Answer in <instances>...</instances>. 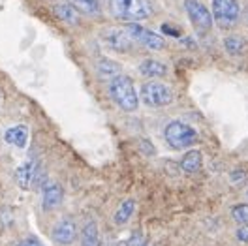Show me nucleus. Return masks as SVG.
<instances>
[{"instance_id":"f257e3e1","label":"nucleus","mask_w":248,"mask_h":246,"mask_svg":"<svg viewBox=\"0 0 248 246\" xmlns=\"http://www.w3.org/2000/svg\"><path fill=\"white\" fill-rule=\"evenodd\" d=\"M109 12L121 21L136 23L153 15V4L151 0H109Z\"/></svg>"},{"instance_id":"f03ea898","label":"nucleus","mask_w":248,"mask_h":246,"mask_svg":"<svg viewBox=\"0 0 248 246\" xmlns=\"http://www.w3.org/2000/svg\"><path fill=\"white\" fill-rule=\"evenodd\" d=\"M109 96L119 108L132 113L140 106V96L134 89V83L128 76H117L109 81Z\"/></svg>"},{"instance_id":"7ed1b4c3","label":"nucleus","mask_w":248,"mask_h":246,"mask_svg":"<svg viewBox=\"0 0 248 246\" xmlns=\"http://www.w3.org/2000/svg\"><path fill=\"white\" fill-rule=\"evenodd\" d=\"M164 138H166V141H168V145H170L171 149L181 151V149L192 147L198 141V132L190 124H185L181 123V121H173V123L166 126Z\"/></svg>"},{"instance_id":"20e7f679","label":"nucleus","mask_w":248,"mask_h":246,"mask_svg":"<svg viewBox=\"0 0 248 246\" xmlns=\"http://www.w3.org/2000/svg\"><path fill=\"white\" fill-rule=\"evenodd\" d=\"M140 100L149 108H166L173 102V92L162 81H147L141 85Z\"/></svg>"},{"instance_id":"39448f33","label":"nucleus","mask_w":248,"mask_h":246,"mask_svg":"<svg viewBox=\"0 0 248 246\" xmlns=\"http://www.w3.org/2000/svg\"><path fill=\"white\" fill-rule=\"evenodd\" d=\"M213 19L220 29H233L239 23L241 6L237 0H213Z\"/></svg>"},{"instance_id":"423d86ee","label":"nucleus","mask_w":248,"mask_h":246,"mask_svg":"<svg viewBox=\"0 0 248 246\" xmlns=\"http://www.w3.org/2000/svg\"><path fill=\"white\" fill-rule=\"evenodd\" d=\"M185 10H186V15L190 19V23L194 25V29L198 32H209L213 29V14L211 10H207V6L202 4L200 0H185Z\"/></svg>"},{"instance_id":"0eeeda50","label":"nucleus","mask_w":248,"mask_h":246,"mask_svg":"<svg viewBox=\"0 0 248 246\" xmlns=\"http://www.w3.org/2000/svg\"><path fill=\"white\" fill-rule=\"evenodd\" d=\"M124 31L128 32L136 42H140V44H143V46H147L149 49H156V51H160V49H164V47H166V40H164L160 34L149 31V29H145V27H141V25L128 23V25L124 27Z\"/></svg>"},{"instance_id":"6e6552de","label":"nucleus","mask_w":248,"mask_h":246,"mask_svg":"<svg viewBox=\"0 0 248 246\" xmlns=\"http://www.w3.org/2000/svg\"><path fill=\"white\" fill-rule=\"evenodd\" d=\"M102 40L111 51H117V53H128L132 49V42H134V38L121 29H108L102 34Z\"/></svg>"},{"instance_id":"1a4fd4ad","label":"nucleus","mask_w":248,"mask_h":246,"mask_svg":"<svg viewBox=\"0 0 248 246\" xmlns=\"http://www.w3.org/2000/svg\"><path fill=\"white\" fill-rule=\"evenodd\" d=\"M76 237H78V226L72 218H62L61 222L53 228V241L57 245H72L76 241Z\"/></svg>"},{"instance_id":"9d476101","label":"nucleus","mask_w":248,"mask_h":246,"mask_svg":"<svg viewBox=\"0 0 248 246\" xmlns=\"http://www.w3.org/2000/svg\"><path fill=\"white\" fill-rule=\"evenodd\" d=\"M64 200V190L59 183H49L44 188V196H42V207L44 211H53L57 209Z\"/></svg>"},{"instance_id":"9b49d317","label":"nucleus","mask_w":248,"mask_h":246,"mask_svg":"<svg viewBox=\"0 0 248 246\" xmlns=\"http://www.w3.org/2000/svg\"><path fill=\"white\" fill-rule=\"evenodd\" d=\"M36 169H38V162L34 158H29L25 164H21L16 171V181L21 190H29L36 177Z\"/></svg>"},{"instance_id":"f8f14e48","label":"nucleus","mask_w":248,"mask_h":246,"mask_svg":"<svg viewBox=\"0 0 248 246\" xmlns=\"http://www.w3.org/2000/svg\"><path fill=\"white\" fill-rule=\"evenodd\" d=\"M4 141H6L8 145H16L19 149L27 147V143H29V128L23 126V124L10 126V128L4 132Z\"/></svg>"},{"instance_id":"ddd939ff","label":"nucleus","mask_w":248,"mask_h":246,"mask_svg":"<svg viewBox=\"0 0 248 246\" xmlns=\"http://www.w3.org/2000/svg\"><path fill=\"white\" fill-rule=\"evenodd\" d=\"M140 74L145 77H164L168 74V66L156 59H145L140 64Z\"/></svg>"},{"instance_id":"4468645a","label":"nucleus","mask_w":248,"mask_h":246,"mask_svg":"<svg viewBox=\"0 0 248 246\" xmlns=\"http://www.w3.org/2000/svg\"><path fill=\"white\" fill-rule=\"evenodd\" d=\"M136 213V200H132V198H128V200H124L121 205H119V209L115 211V215H113V224L115 226H124L132 216Z\"/></svg>"},{"instance_id":"2eb2a0df","label":"nucleus","mask_w":248,"mask_h":246,"mask_svg":"<svg viewBox=\"0 0 248 246\" xmlns=\"http://www.w3.org/2000/svg\"><path fill=\"white\" fill-rule=\"evenodd\" d=\"M96 72L102 79H115L117 76H121V64H117L115 61L109 59H100L96 62Z\"/></svg>"},{"instance_id":"dca6fc26","label":"nucleus","mask_w":248,"mask_h":246,"mask_svg":"<svg viewBox=\"0 0 248 246\" xmlns=\"http://www.w3.org/2000/svg\"><path fill=\"white\" fill-rule=\"evenodd\" d=\"M224 49L232 57H243L247 53V40L243 36H228L224 38Z\"/></svg>"},{"instance_id":"f3484780","label":"nucleus","mask_w":248,"mask_h":246,"mask_svg":"<svg viewBox=\"0 0 248 246\" xmlns=\"http://www.w3.org/2000/svg\"><path fill=\"white\" fill-rule=\"evenodd\" d=\"M203 166V154L200 151H188V153L183 156V160H181V168L186 171V173H196V171H200Z\"/></svg>"},{"instance_id":"a211bd4d","label":"nucleus","mask_w":248,"mask_h":246,"mask_svg":"<svg viewBox=\"0 0 248 246\" xmlns=\"http://www.w3.org/2000/svg\"><path fill=\"white\" fill-rule=\"evenodd\" d=\"M55 14H57V17H59L61 21L68 23V25H78L79 23V12L72 4H68V2L57 4V6H55Z\"/></svg>"},{"instance_id":"6ab92c4d","label":"nucleus","mask_w":248,"mask_h":246,"mask_svg":"<svg viewBox=\"0 0 248 246\" xmlns=\"http://www.w3.org/2000/svg\"><path fill=\"white\" fill-rule=\"evenodd\" d=\"M81 246H100V231L96 222L85 224V228L81 231Z\"/></svg>"},{"instance_id":"aec40b11","label":"nucleus","mask_w":248,"mask_h":246,"mask_svg":"<svg viewBox=\"0 0 248 246\" xmlns=\"http://www.w3.org/2000/svg\"><path fill=\"white\" fill-rule=\"evenodd\" d=\"M68 4H72L79 14L85 15H96L100 12V0H68Z\"/></svg>"},{"instance_id":"412c9836","label":"nucleus","mask_w":248,"mask_h":246,"mask_svg":"<svg viewBox=\"0 0 248 246\" xmlns=\"http://www.w3.org/2000/svg\"><path fill=\"white\" fill-rule=\"evenodd\" d=\"M232 216L237 224H248V205L247 203H239L232 209Z\"/></svg>"},{"instance_id":"4be33fe9","label":"nucleus","mask_w":248,"mask_h":246,"mask_svg":"<svg viewBox=\"0 0 248 246\" xmlns=\"http://www.w3.org/2000/svg\"><path fill=\"white\" fill-rule=\"evenodd\" d=\"M235 237H237V241H241V243H248V224H243L239 230L235 231Z\"/></svg>"},{"instance_id":"5701e85b","label":"nucleus","mask_w":248,"mask_h":246,"mask_svg":"<svg viewBox=\"0 0 248 246\" xmlns=\"http://www.w3.org/2000/svg\"><path fill=\"white\" fill-rule=\"evenodd\" d=\"M16 246H46L42 241H38L36 237H27V239H23V241H19Z\"/></svg>"},{"instance_id":"b1692460","label":"nucleus","mask_w":248,"mask_h":246,"mask_svg":"<svg viewBox=\"0 0 248 246\" xmlns=\"http://www.w3.org/2000/svg\"><path fill=\"white\" fill-rule=\"evenodd\" d=\"M247 179V175H245V171H233L232 173V183L233 184H239L241 181H245Z\"/></svg>"},{"instance_id":"393cba45","label":"nucleus","mask_w":248,"mask_h":246,"mask_svg":"<svg viewBox=\"0 0 248 246\" xmlns=\"http://www.w3.org/2000/svg\"><path fill=\"white\" fill-rule=\"evenodd\" d=\"M162 31L166 32V34H170V36H179L181 34L179 29H171L170 25H162Z\"/></svg>"},{"instance_id":"a878e982","label":"nucleus","mask_w":248,"mask_h":246,"mask_svg":"<svg viewBox=\"0 0 248 246\" xmlns=\"http://www.w3.org/2000/svg\"><path fill=\"white\" fill-rule=\"evenodd\" d=\"M2 102H4V92L0 91V106H2Z\"/></svg>"},{"instance_id":"bb28decb","label":"nucleus","mask_w":248,"mask_h":246,"mask_svg":"<svg viewBox=\"0 0 248 246\" xmlns=\"http://www.w3.org/2000/svg\"><path fill=\"white\" fill-rule=\"evenodd\" d=\"M247 21H248V10H247Z\"/></svg>"},{"instance_id":"cd10ccee","label":"nucleus","mask_w":248,"mask_h":246,"mask_svg":"<svg viewBox=\"0 0 248 246\" xmlns=\"http://www.w3.org/2000/svg\"><path fill=\"white\" fill-rule=\"evenodd\" d=\"M247 196H248V190H247Z\"/></svg>"}]
</instances>
